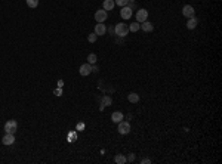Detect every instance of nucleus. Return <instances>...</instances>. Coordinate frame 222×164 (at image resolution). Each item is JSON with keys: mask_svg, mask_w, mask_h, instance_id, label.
I'll use <instances>...</instances> for the list:
<instances>
[{"mask_svg": "<svg viewBox=\"0 0 222 164\" xmlns=\"http://www.w3.org/2000/svg\"><path fill=\"white\" fill-rule=\"evenodd\" d=\"M114 31H115V36L124 37V36H127V33H129V27H127L126 24H123V22H118V24L115 25Z\"/></svg>", "mask_w": 222, "mask_h": 164, "instance_id": "1", "label": "nucleus"}, {"mask_svg": "<svg viewBox=\"0 0 222 164\" xmlns=\"http://www.w3.org/2000/svg\"><path fill=\"white\" fill-rule=\"evenodd\" d=\"M16 129H18V123L15 120H9L4 123V132L6 133H15Z\"/></svg>", "mask_w": 222, "mask_h": 164, "instance_id": "2", "label": "nucleus"}, {"mask_svg": "<svg viewBox=\"0 0 222 164\" xmlns=\"http://www.w3.org/2000/svg\"><path fill=\"white\" fill-rule=\"evenodd\" d=\"M117 124H118V129H117V130H118V133H120V135H127V133L130 132V123H127V121H123V120H121V121H120V123H117Z\"/></svg>", "mask_w": 222, "mask_h": 164, "instance_id": "3", "label": "nucleus"}, {"mask_svg": "<svg viewBox=\"0 0 222 164\" xmlns=\"http://www.w3.org/2000/svg\"><path fill=\"white\" fill-rule=\"evenodd\" d=\"M107 18H108L107 10L99 9V10H96V12H95V21H96V22H105V21H107Z\"/></svg>", "mask_w": 222, "mask_h": 164, "instance_id": "4", "label": "nucleus"}, {"mask_svg": "<svg viewBox=\"0 0 222 164\" xmlns=\"http://www.w3.org/2000/svg\"><path fill=\"white\" fill-rule=\"evenodd\" d=\"M147 18H148V10L147 9H139L136 12V21L138 22H144V21H147Z\"/></svg>", "mask_w": 222, "mask_h": 164, "instance_id": "5", "label": "nucleus"}, {"mask_svg": "<svg viewBox=\"0 0 222 164\" xmlns=\"http://www.w3.org/2000/svg\"><path fill=\"white\" fill-rule=\"evenodd\" d=\"M79 73H80V75H83V77L89 75V74L92 73V65H91V64H83V65L79 68Z\"/></svg>", "mask_w": 222, "mask_h": 164, "instance_id": "6", "label": "nucleus"}, {"mask_svg": "<svg viewBox=\"0 0 222 164\" xmlns=\"http://www.w3.org/2000/svg\"><path fill=\"white\" fill-rule=\"evenodd\" d=\"M194 7L193 6H190V4H185L184 7H182V15L184 16H187V18H193L194 16Z\"/></svg>", "mask_w": 222, "mask_h": 164, "instance_id": "7", "label": "nucleus"}, {"mask_svg": "<svg viewBox=\"0 0 222 164\" xmlns=\"http://www.w3.org/2000/svg\"><path fill=\"white\" fill-rule=\"evenodd\" d=\"M105 33H107V27H105V24L98 22V24L95 25V34H96V36H104Z\"/></svg>", "mask_w": 222, "mask_h": 164, "instance_id": "8", "label": "nucleus"}, {"mask_svg": "<svg viewBox=\"0 0 222 164\" xmlns=\"http://www.w3.org/2000/svg\"><path fill=\"white\" fill-rule=\"evenodd\" d=\"M13 142H15L13 133H6V135L1 138V144H3V145H12Z\"/></svg>", "mask_w": 222, "mask_h": 164, "instance_id": "9", "label": "nucleus"}, {"mask_svg": "<svg viewBox=\"0 0 222 164\" xmlns=\"http://www.w3.org/2000/svg\"><path fill=\"white\" fill-rule=\"evenodd\" d=\"M120 15H121L123 19H130V16H132V7H129V6H123Z\"/></svg>", "mask_w": 222, "mask_h": 164, "instance_id": "10", "label": "nucleus"}, {"mask_svg": "<svg viewBox=\"0 0 222 164\" xmlns=\"http://www.w3.org/2000/svg\"><path fill=\"white\" fill-rule=\"evenodd\" d=\"M123 118H124V115H123V112H120V111H115V112L111 114V120H112V123H120Z\"/></svg>", "mask_w": 222, "mask_h": 164, "instance_id": "11", "label": "nucleus"}, {"mask_svg": "<svg viewBox=\"0 0 222 164\" xmlns=\"http://www.w3.org/2000/svg\"><path fill=\"white\" fill-rule=\"evenodd\" d=\"M197 24H199V21H197L196 16L188 18V21H187V28H188V30H194V28L197 27Z\"/></svg>", "mask_w": 222, "mask_h": 164, "instance_id": "12", "label": "nucleus"}, {"mask_svg": "<svg viewBox=\"0 0 222 164\" xmlns=\"http://www.w3.org/2000/svg\"><path fill=\"white\" fill-rule=\"evenodd\" d=\"M141 27H142V30H144L145 33H151V31L154 30V25H153L151 22H148V21H144Z\"/></svg>", "mask_w": 222, "mask_h": 164, "instance_id": "13", "label": "nucleus"}, {"mask_svg": "<svg viewBox=\"0 0 222 164\" xmlns=\"http://www.w3.org/2000/svg\"><path fill=\"white\" fill-rule=\"evenodd\" d=\"M115 6V1L114 0H104V10H112Z\"/></svg>", "mask_w": 222, "mask_h": 164, "instance_id": "14", "label": "nucleus"}, {"mask_svg": "<svg viewBox=\"0 0 222 164\" xmlns=\"http://www.w3.org/2000/svg\"><path fill=\"white\" fill-rule=\"evenodd\" d=\"M127 101L132 102V104H136V102H139V95L135 93V92H132V93L127 95Z\"/></svg>", "mask_w": 222, "mask_h": 164, "instance_id": "15", "label": "nucleus"}, {"mask_svg": "<svg viewBox=\"0 0 222 164\" xmlns=\"http://www.w3.org/2000/svg\"><path fill=\"white\" fill-rule=\"evenodd\" d=\"M111 102H112V101H111V98H110V96H107V95H105V96L102 98V102H101V110H104L105 107L111 105Z\"/></svg>", "mask_w": 222, "mask_h": 164, "instance_id": "16", "label": "nucleus"}, {"mask_svg": "<svg viewBox=\"0 0 222 164\" xmlns=\"http://www.w3.org/2000/svg\"><path fill=\"white\" fill-rule=\"evenodd\" d=\"M67 141H68L70 144L76 142V141H77V132H70L68 136H67Z\"/></svg>", "mask_w": 222, "mask_h": 164, "instance_id": "17", "label": "nucleus"}, {"mask_svg": "<svg viewBox=\"0 0 222 164\" xmlns=\"http://www.w3.org/2000/svg\"><path fill=\"white\" fill-rule=\"evenodd\" d=\"M114 161H115L117 164H124L126 161H127V158H126L124 155L118 154V155H115V157H114Z\"/></svg>", "mask_w": 222, "mask_h": 164, "instance_id": "18", "label": "nucleus"}, {"mask_svg": "<svg viewBox=\"0 0 222 164\" xmlns=\"http://www.w3.org/2000/svg\"><path fill=\"white\" fill-rule=\"evenodd\" d=\"M141 30V24L139 22H133V24H130V27H129V31H132V33H136V31H139Z\"/></svg>", "mask_w": 222, "mask_h": 164, "instance_id": "19", "label": "nucleus"}, {"mask_svg": "<svg viewBox=\"0 0 222 164\" xmlns=\"http://www.w3.org/2000/svg\"><path fill=\"white\" fill-rule=\"evenodd\" d=\"M96 59H98V58H96V55H95V53H91V55L88 56V64L95 65V64H96Z\"/></svg>", "mask_w": 222, "mask_h": 164, "instance_id": "20", "label": "nucleus"}, {"mask_svg": "<svg viewBox=\"0 0 222 164\" xmlns=\"http://www.w3.org/2000/svg\"><path fill=\"white\" fill-rule=\"evenodd\" d=\"M25 1H27V6L31 7V9H34V7L39 6V0H25Z\"/></svg>", "mask_w": 222, "mask_h": 164, "instance_id": "21", "label": "nucleus"}, {"mask_svg": "<svg viewBox=\"0 0 222 164\" xmlns=\"http://www.w3.org/2000/svg\"><path fill=\"white\" fill-rule=\"evenodd\" d=\"M85 127H86V124H85L83 121H80V123H77V124H76V130H77V132H83V130H85Z\"/></svg>", "mask_w": 222, "mask_h": 164, "instance_id": "22", "label": "nucleus"}, {"mask_svg": "<svg viewBox=\"0 0 222 164\" xmlns=\"http://www.w3.org/2000/svg\"><path fill=\"white\" fill-rule=\"evenodd\" d=\"M96 38H98V36H96L95 33H92V34H89V37H88V40H89V43H95V41H96Z\"/></svg>", "mask_w": 222, "mask_h": 164, "instance_id": "23", "label": "nucleus"}, {"mask_svg": "<svg viewBox=\"0 0 222 164\" xmlns=\"http://www.w3.org/2000/svg\"><path fill=\"white\" fill-rule=\"evenodd\" d=\"M114 1H115V4H118V6H121V7H123V6H126V4H127V1H129V0H114Z\"/></svg>", "mask_w": 222, "mask_h": 164, "instance_id": "24", "label": "nucleus"}, {"mask_svg": "<svg viewBox=\"0 0 222 164\" xmlns=\"http://www.w3.org/2000/svg\"><path fill=\"white\" fill-rule=\"evenodd\" d=\"M53 95H55V96H61V95H62V87L55 89V90H53Z\"/></svg>", "mask_w": 222, "mask_h": 164, "instance_id": "25", "label": "nucleus"}, {"mask_svg": "<svg viewBox=\"0 0 222 164\" xmlns=\"http://www.w3.org/2000/svg\"><path fill=\"white\" fill-rule=\"evenodd\" d=\"M141 163L142 164H150L151 163V160H150V158H144V160H141Z\"/></svg>", "mask_w": 222, "mask_h": 164, "instance_id": "26", "label": "nucleus"}, {"mask_svg": "<svg viewBox=\"0 0 222 164\" xmlns=\"http://www.w3.org/2000/svg\"><path fill=\"white\" fill-rule=\"evenodd\" d=\"M127 160H129V161H133V160H135V155H133V154H130V155H129V158H127Z\"/></svg>", "mask_w": 222, "mask_h": 164, "instance_id": "27", "label": "nucleus"}, {"mask_svg": "<svg viewBox=\"0 0 222 164\" xmlns=\"http://www.w3.org/2000/svg\"><path fill=\"white\" fill-rule=\"evenodd\" d=\"M62 86H64V81L59 80V81H58V87H62Z\"/></svg>", "mask_w": 222, "mask_h": 164, "instance_id": "28", "label": "nucleus"}, {"mask_svg": "<svg viewBox=\"0 0 222 164\" xmlns=\"http://www.w3.org/2000/svg\"><path fill=\"white\" fill-rule=\"evenodd\" d=\"M92 71H95V73H96V71H98V67H96V65H92Z\"/></svg>", "mask_w": 222, "mask_h": 164, "instance_id": "29", "label": "nucleus"}]
</instances>
